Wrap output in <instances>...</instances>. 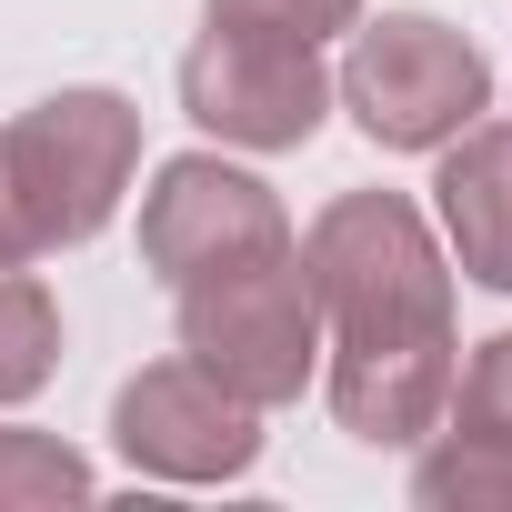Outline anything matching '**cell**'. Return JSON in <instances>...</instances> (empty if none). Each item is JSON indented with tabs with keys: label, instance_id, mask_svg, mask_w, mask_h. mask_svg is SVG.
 Here are the masks:
<instances>
[{
	"label": "cell",
	"instance_id": "cell-1",
	"mask_svg": "<svg viewBox=\"0 0 512 512\" xmlns=\"http://www.w3.org/2000/svg\"><path fill=\"white\" fill-rule=\"evenodd\" d=\"M302 272H312V302L342 342L452 332V272L432 251V221L402 191H342L302 241Z\"/></svg>",
	"mask_w": 512,
	"mask_h": 512
},
{
	"label": "cell",
	"instance_id": "cell-2",
	"mask_svg": "<svg viewBox=\"0 0 512 512\" xmlns=\"http://www.w3.org/2000/svg\"><path fill=\"white\" fill-rule=\"evenodd\" d=\"M181 352L241 392L251 412H272L312 382V352H322V302H312V272H302V241L262 251V262H231L211 282H181Z\"/></svg>",
	"mask_w": 512,
	"mask_h": 512
},
{
	"label": "cell",
	"instance_id": "cell-3",
	"mask_svg": "<svg viewBox=\"0 0 512 512\" xmlns=\"http://www.w3.org/2000/svg\"><path fill=\"white\" fill-rule=\"evenodd\" d=\"M332 91L352 101V121H362L382 151H442L452 131L482 121L492 71H482V51H472L452 21H432V11H382V21L352 41V61H342Z\"/></svg>",
	"mask_w": 512,
	"mask_h": 512
},
{
	"label": "cell",
	"instance_id": "cell-4",
	"mask_svg": "<svg viewBox=\"0 0 512 512\" xmlns=\"http://www.w3.org/2000/svg\"><path fill=\"white\" fill-rule=\"evenodd\" d=\"M0 141H11V181L31 201L41 251H61V241H91L121 211L131 161H141V111L121 91H51L41 111L0 121Z\"/></svg>",
	"mask_w": 512,
	"mask_h": 512
},
{
	"label": "cell",
	"instance_id": "cell-5",
	"mask_svg": "<svg viewBox=\"0 0 512 512\" xmlns=\"http://www.w3.org/2000/svg\"><path fill=\"white\" fill-rule=\"evenodd\" d=\"M181 111L241 151H302L332 111L322 41H272V31H201L181 51Z\"/></svg>",
	"mask_w": 512,
	"mask_h": 512
},
{
	"label": "cell",
	"instance_id": "cell-6",
	"mask_svg": "<svg viewBox=\"0 0 512 512\" xmlns=\"http://www.w3.org/2000/svg\"><path fill=\"white\" fill-rule=\"evenodd\" d=\"M282 241H292L282 201L251 181V171L211 161V151L161 161V181H151V201H141V262H151L171 292H181V282H211V272H231V262H262V251H282Z\"/></svg>",
	"mask_w": 512,
	"mask_h": 512
},
{
	"label": "cell",
	"instance_id": "cell-7",
	"mask_svg": "<svg viewBox=\"0 0 512 512\" xmlns=\"http://www.w3.org/2000/svg\"><path fill=\"white\" fill-rule=\"evenodd\" d=\"M111 442L131 452V472H161V482H221V472H251V452H262V412H251L241 392H221V382L181 352V362H151V372L121 382Z\"/></svg>",
	"mask_w": 512,
	"mask_h": 512
},
{
	"label": "cell",
	"instance_id": "cell-8",
	"mask_svg": "<svg viewBox=\"0 0 512 512\" xmlns=\"http://www.w3.org/2000/svg\"><path fill=\"white\" fill-rule=\"evenodd\" d=\"M452 402V332H402V342H342L332 352V412L362 442H422Z\"/></svg>",
	"mask_w": 512,
	"mask_h": 512
},
{
	"label": "cell",
	"instance_id": "cell-9",
	"mask_svg": "<svg viewBox=\"0 0 512 512\" xmlns=\"http://www.w3.org/2000/svg\"><path fill=\"white\" fill-rule=\"evenodd\" d=\"M442 231H452V262L492 292H512V121H472L442 141Z\"/></svg>",
	"mask_w": 512,
	"mask_h": 512
},
{
	"label": "cell",
	"instance_id": "cell-10",
	"mask_svg": "<svg viewBox=\"0 0 512 512\" xmlns=\"http://www.w3.org/2000/svg\"><path fill=\"white\" fill-rule=\"evenodd\" d=\"M51 352H61L51 292L31 282V262H0V402H31L51 382Z\"/></svg>",
	"mask_w": 512,
	"mask_h": 512
},
{
	"label": "cell",
	"instance_id": "cell-11",
	"mask_svg": "<svg viewBox=\"0 0 512 512\" xmlns=\"http://www.w3.org/2000/svg\"><path fill=\"white\" fill-rule=\"evenodd\" d=\"M0 502H91V462L51 432H0Z\"/></svg>",
	"mask_w": 512,
	"mask_h": 512
},
{
	"label": "cell",
	"instance_id": "cell-12",
	"mask_svg": "<svg viewBox=\"0 0 512 512\" xmlns=\"http://www.w3.org/2000/svg\"><path fill=\"white\" fill-rule=\"evenodd\" d=\"M422 502H512V442H482V432H452L422 472H412Z\"/></svg>",
	"mask_w": 512,
	"mask_h": 512
},
{
	"label": "cell",
	"instance_id": "cell-13",
	"mask_svg": "<svg viewBox=\"0 0 512 512\" xmlns=\"http://www.w3.org/2000/svg\"><path fill=\"white\" fill-rule=\"evenodd\" d=\"M452 432H482V442H512V332H492L462 372H452Z\"/></svg>",
	"mask_w": 512,
	"mask_h": 512
},
{
	"label": "cell",
	"instance_id": "cell-14",
	"mask_svg": "<svg viewBox=\"0 0 512 512\" xmlns=\"http://www.w3.org/2000/svg\"><path fill=\"white\" fill-rule=\"evenodd\" d=\"M221 31H272V41H332L362 21V0H211Z\"/></svg>",
	"mask_w": 512,
	"mask_h": 512
},
{
	"label": "cell",
	"instance_id": "cell-15",
	"mask_svg": "<svg viewBox=\"0 0 512 512\" xmlns=\"http://www.w3.org/2000/svg\"><path fill=\"white\" fill-rule=\"evenodd\" d=\"M0 262H41L31 201H21V181H11V141H0Z\"/></svg>",
	"mask_w": 512,
	"mask_h": 512
}]
</instances>
